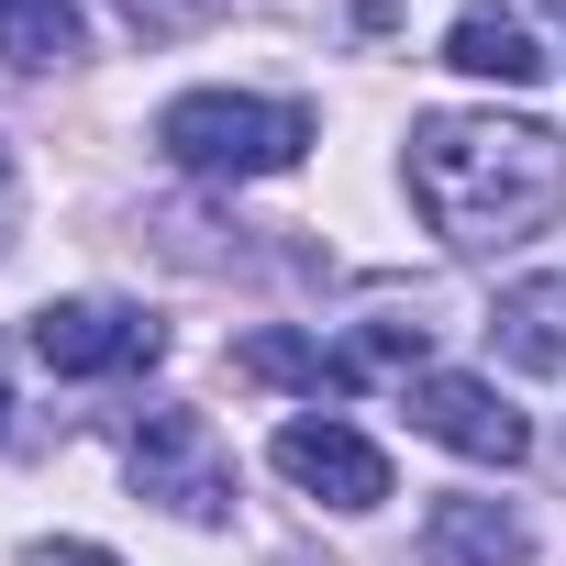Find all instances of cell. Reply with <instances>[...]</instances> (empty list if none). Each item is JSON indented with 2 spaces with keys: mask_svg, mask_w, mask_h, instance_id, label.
Segmentation results:
<instances>
[{
  "mask_svg": "<svg viewBox=\"0 0 566 566\" xmlns=\"http://www.w3.org/2000/svg\"><path fill=\"white\" fill-rule=\"evenodd\" d=\"M411 200L444 244H533L566 211V145L544 123L500 112H433L411 123Z\"/></svg>",
  "mask_w": 566,
  "mask_h": 566,
  "instance_id": "6da1fadb",
  "label": "cell"
},
{
  "mask_svg": "<svg viewBox=\"0 0 566 566\" xmlns=\"http://www.w3.org/2000/svg\"><path fill=\"white\" fill-rule=\"evenodd\" d=\"M156 145L189 178H277L312 156V112L301 101H244V90H189L156 112Z\"/></svg>",
  "mask_w": 566,
  "mask_h": 566,
  "instance_id": "7a4b0ae2",
  "label": "cell"
},
{
  "mask_svg": "<svg viewBox=\"0 0 566 566\" xmlns=\"http://www.w3.org/2000/svg\"><path fill=\"white\" fill-rule=\"evenodd\" d=\"M123 455H134V489L167 500L178 522H222L233 511V455H222V433L200 411H145Z\"/></svg>",
  "mask_w": 566,
  "mask_h": 566,
  "instance_id": "3957f363",
  "label": "cell"
},
{
  "mask_svg": "<svg viewBox=\"0 0 566 566\" xmlns=\"http://www.w3.org/2000/svg\"><path fill=\"white\" fill-rule=\"evenodd\" d=\"M34 356L56 378H134L167 356V323L134 301H56V312H34Z\"/></svg>",
  "mask_w": 566,
  "mask_h": 566,
  "instance_id": "277c9868",
  "label": "cell"
},
{
  "mask_svg": "<svg viewBox=\"0 0 566 566\" xmlns=\"http://www.w3.org/2000/svg\"><path fill=\"white\" fill-rule=\"evenodd\" d=\"M411 422L433 433V444H455V455H478V467H522V411L489 389V378H444V367H422L411 378Z\"/></svg>",
  "mask_w": 566,
  "mask_h": 566,
  "instance_id": "5b68a950",
  "label": "cell"
},
{
  "mask_svg": "<svg viewBox=\"0 0 566 566\" xmlns=\"http://www.w3.org/2000/svg\"><path fill=\"white\" fill-rule=\"evenodd\" d=\"M277 478L334 500V511H378L389 500V455L367 433H345V422H290V433H277Z\"/></svg>",
  "mask_w": 566,
  "mask_h": 566,
  "instance_id": "8992f818",
  "label": "cell"
},
{
  "mask_svg": "<svg viewBox=\"0 0 566 566\" xmlns=\"http://www.w3.org/2000/svg\"><path fill=\"white\" fill-rule=\"evenodd\" d=\"M444 67L500 78V90H533V78H544V45H533V23H522V12H500V0H467L455 34H444Z\"/></svg>",
  "mask_w": 566,
  "mask_h": 566,
  "instance_id": "52a82bcc",
  "label": "cell"
},
{
  "mask_svg": "<svg viewBox=\"0 0 566 566\" xmlns=\"http://www.w3.org/2000/svg\"><path fill=\"white\" fill-rule=\"evenodd\" d=\"M422 555H433V566H522V522H511L500 500H433Z\"/></svg>",
  "mask_w": 566,
  "mask_h": 566,
  "instance_id": "ba28073f",
  "label": "cell"
},
{
  "mask_svg": "<svg viewBox=\"0 0 566 566\" xmlns=\"http://www.w3.org/2000/svg\"><path fill=\"white\" fill-rule=\"evenodd\" d=\"M489 345L511 356V367H566V290H555V277H533V290H511L500 312H489Z\"/></svg>",
  "mask_w": 566,
  "mask_h": 566,
  "instance_id": "9c48e42d",
  "label": "cell"
},
{
  "mask_svg": "<svg viewBox=\"0 0 566 566\" xmlns=\"http://www.w3.org/2000/svg\"><path fill=\"white\" fill-rule=\"evenodd\" d=\"M78 0H0V56L12 67H67L78 56Z\"/></svg>",
  "mask_w": 566,
  "mask_h": 566,
  "instance_id": "30bf717a",
  "label": "cell"
},
{
  "mask_svg": "<svg viewBox=\"0 0 566 566\" xmlns=\"http://www.w3.org/2000/svg\"><path fill=\"white\" fill-rule=\"evenodd\" d=\"M233 367H244V378H277V389H312V400H323V389H345V367H334L312 334H255Z\"/></svg>",
  "mask_w": 566,
  "mask_h": 566,
  "instance_id": "8fae6325",
  "label": "cell"
},
{
  "mask_svg": "<svg viewBox=\"0 0 566 566\" xmlns=\"http://www.w3.org/2000/svg\"><path fill=\"white\" fill-rule=\"evenodd\" d=\"M112 12L134 23V34H189V23H211L222 0H112Z\"/></svg>",
  "mask_w": 566,
  "mask_h": 566,
  "instance_id": "7c38bea8",
  "label": "cell"
},
{
  "mask_svg": "<svg viewBox=\"0 0 566 566\" xmlns=\"http://www.w3.org/2000/svg\"><path fill=\"white\" fill-rule=\"evenodd\" d=\"M0 422H12V389H0Z\"/></svg>",
  "mask_w": 566,
  "mask_h": 566,
  "instance_id": "4fadbf2b",
  "label": "cell"
},
{
  "mask_svg": "<svg viewBox=\"0 0 566 566\" xmlns=\"http://www.w3.org/2000/svg\"><path fill=\"white\" fill-rule=\"evenodd\" d=\"M0 167H12V156H0Z\"/></svg>",
  "mask_w": 566,
  "mask_h": 566,
  "instance_id": "5bb4252c",
  "label": "cell"
},
{
  "mask_svg": "<svg viewBox=\"0 0 566 566\" xmlns=\"http://www.w3.org/2000/svg\"><path fill=\"white\" fill-rule=\"evenodd\" d=\"M555 12H566V0H555Z\"/></svg>",
  "mask_w": 566,
  "mask_h": 566,
  "instance_id": "9a60e30c",
  "label": "cell"
}]
</instances>
